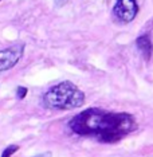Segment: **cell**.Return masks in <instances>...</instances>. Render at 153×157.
<instances>
[{
	"mask_svg": "<svg viewBox=\"0 0 153 157\" xmlns=\"http://www.w3.org/2000/svg\"><path fill=\"white\" fill-rule=\"evenodd\" d=\"M69 128L78 136L93 137L105 144H114L136 130L137 122L130 113L89 108L74 116L69 121Z\"/></svg>",
	"mask_w": 153,
	"mask_h": 157,
	"instance_id": "6da1fadb",
	"label": "cell"
},
{
	"mask_svg": "<svg viewBox=\"0 0 153 157\" xmlns=\"http://www.w3.org/2000/svg\"><path fill=\"white\" fill-rule=\"evenodd\" d=\"M85 99V93L79 90L77 85L70 81H63L44 93L43 105L51 110H73L81 108Z\"/></svg>",
	"mask_w": 153,
	"mask_h": 157,
	"instance_id": "7a4b0ae2",
	"label": "cell"
},
{
	"mask_svg": "<svg viewBox=\"0 0 153 157\" xmlns=\"http://www.w3.org/2000/svg\"><path fill=\"white\" fill-rule=\"evenodd\" d=\"M138 13L137 0H116L113 6V16L120 23H130Z\"/></svg>",
	"mask_w": 153,
	"mask_h": 157,
	"instance_id": "3957f363",
	"label": "cell"
},
{
	"mask_svg": "<svg viewBox=\"0 0 153 157\" xmlns=\"http://www.w3.org/2000/svg\"><path fill=\"white\" fill-rule=\"evenodd\" d=\"M24 54V44L17 43L8 48L0 50V73L8 71L22 59Z\"/></svg>",
	"mask_w": 153,
	"mask_h": 157,
	"instance_id": "277c9868",
	"label": "cell"
},
{
	"mask_svg": "<svg viewBox=\"0 0 153 157\" xmlns=\"http://www.w3.org/2000/svg\"><path fill=\"white\" fill-rule=\"evenodd\" d=\"M136 46H137V50L140 51V54L142 55V58L147 60V62L151 60L152 54H153V43L151 40V36L147 34L140 35L136 39Z\"/></svg>",
	"mask_w": 153,
	"mask_h": 157,
	"instance_id": "5b68a950",
	"label": "cell"
},
{
	"mask_svg": "<svg viewBox=\"0 0 153 157\" xmlns=\"http://www.w3.org/2000/svg\"><path fill=\"white\" fill-rule=\"evenodd\" d=\"M17 151H19V145H10L3 151L2 157H12L13 153L17 152Z\"/></svg>",
	"mask_w": 153,
	"mask_h": 157,
	"instance_id": "8992f818",
	"label": "cell"
},
{
	"mask_svg": "<svg viewBox=\"0 0 153 157\" xmlns=\"http://www.w3.org/2000/svg\"><path fill=\"white\" fill-rule=\"evenodd\" d=\"M27 93H28V89H27V87L19 86V87L16 89V97L19 98V99H23V98L27 95Z\"/></svg>",
	"mask_w": 153,
	"mask_h": 157,
	"instance_id": "52a82bcc",
	"label": "cell"
},
{
	"mask_svg": "<svg viewBox=\"0 0 153 157\" xmlns=\"http://www.w3.org/2000/svg\"><path fill=\"white\" fill-rule=\"evenodd\" d=\"M54 3H55L56 7H62V6H65L67 3V0H54Z\"/></svg>",
	"mask_w": 153,
	"mask_h": 157,
	"instance_id": "ba28073f",
	"label": "cell"
},
{
	"mask_svg": "<svg viewBox=\"0 0 153 157\" xmlns=\"http://www.w3.org/2000/svg\"><path fill=\"white\" fill-rule=\"evenodd\" d=\"M34 157H52V153L51 152H43V153H40V155H36Z\"/></svg>",
	"mask_w": 153,
	"mask_h": 157,
	"instance_id": "9c48e42d",
	"label": "cell"
},
{
	"mask_svg": "<svg viewBox=\"0 0 153 157\" xmlns=\"http://www.w3.org/2000/svg\"><path fill=\"white\" fill-rule=\"evenodd\" d=\"M0 2H2V0H0Z\"/></svg>",
	"mask_w": 153,
	"mask_h": 157,
	"instance_id": "30bf717a",
	"label": "cell"
}]
</instances>
